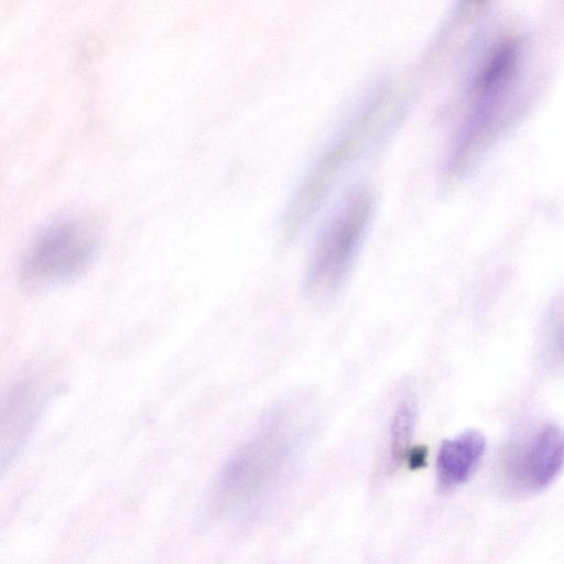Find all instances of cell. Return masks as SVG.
<instances>
[{
	"label": "cell",
	"mask_w": 564,
	"mask_h": 564,
	"mask_svg": "<svg viewBox=\"0 0 564 564\" xmlns=\"http://www.w3.org/2000/svg\"><path fill=\"white\" fill-rule=\"evenodd\" d=\"M372 212V194L360 187L350 192L335 210L308 262L305 288L311 295L324 297L341 285L365 238Z\"/></svg>",
	"instance_id": "6da1fadb"
},
{
	"label": "cell",
	"mask_w": 564,
	"mask_h": 564,
	"mask_svg": "<svg viewBox=\"0 0 564 564\" xmlns=\"http://www.w3.org/2000/svg\"><path fill=\"white\" fill-rule=\"evenodd\" d=\"M289 449L276 422L267 425L225 466L212 492L209 510L226 516L250 503L272 481Z\"/></svg>",
	"instance_id": "7a4b0ae2"
},
{
	"label": "cell",
	"mask_w": 564,
	"mask_h": 564,
	"mask_svg": "<svg viewBox=\"0 0 564 564\" xmlns=\"http://www.w3.org/2000/svg\"><path fill=\"white\" fill-rule=\"evenodd\" d=\"M97 243L98 230L90 217L61 221L36 239L24 261L22 280L33 289L68 281L88 267Z\"/></svg>",
	"instance_id": "3957f363"
},
{
	"label": "cell",
	"mask_w": 564,
	"mask_h": 564,
	"mask_svg": "<svg viewBox=\"0 0 564 564\" xmlns=\"http://www.w3.org/2000/svg\"><path fill=\"white\" fill-rule=\"evenodd\" d=\"M564 465V431L544 423L514 441L505 456V471L511 482L524 491L535 492L558 475Z\"/></svg>",
	"instance_id": "277c9868"
},
{
	"label": "cell",
	"mask_w": 564,
	"mask_h": 564,
	"mask_svg": "<svg viewBox=\"0 0 564 564\" xmlns=\"http://www.w3.org/2000/svg\"><path fill=\"white\" fill-rule=\"evenodd\" d=\"M522 43L517 34L498 37L480 63L471 84L475 116L502 118L517 84Z\"/></svg>",
	"instance_id": "5b68a950"
},
{
	"label": "cell",
	"mask_w": 564,
	"mask_h": 564,
	"mask_svg": "<svg viewBox=\"0 0 564 564\" xmlns=\"http://www.w3.org/2000/svg\"><path fill=\"white\" fill-rule=\"evenodd\" d=\"M486 449V438L477 430H466L445 440L436 459L437 481L449 490L466 482L476 471Z\"/></svg>",
	"instance_id": "8992f818"
},
{
	"label": "cell",
	"mask_w": 564,
	"mask_h": 564,
	"mask_svg": "<svg viewBox=\"0 0 564 564\" xmlns=\"http://www.w3.org/2000/svg\"><path fill=\"white\" fill-rule=\"evenodd\" d=\"M417 411L414 401L403 400L397 408L390 425V457L394 464L404 459L411 449Z\"/></svg>",
	"instance_id": "52a82bcc"
},
{
	"label": "cell",
	"mask_w": 564,
	"mask_h": 564,
	"mask_svg": "<svg viewBox=\"0 0 564 564\" xmlns=\"http://www.w3.org/2000/svg\"><path fill=\"white\" fill-rule=\"evenodd\" d=\"M413 468L421 467L425 463V448H411L405 457Z\"/></svg>",
	"instance_id": "ba28073f"
}]
</instances>
